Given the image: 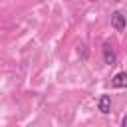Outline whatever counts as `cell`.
Here are the masks:
<instances>
[{"label": "cell", "instance_id": "6da1fadb", "mask_svg": "<svg viewBox=\"0 0 127 127\" xmlns=\"http://www.w3.org/2000/svg\"><path fill=\"white\" fill-rule=\"evenodd\" d=\"M103 62H105L107 65H115V62H117L115 50L111 48V44H109V42H105V44H103Z\"/></svg>", "mask_w": 127, "mask_h": 127}, {"label": "cell", "instance_id": "7a4b0ae2", "mask_svg": "<svg viewBox=\"0 0 127 127\" xmlns=\"http://www.w3.org/2000/svg\"><path fill=\"white\" fill-rule=\"evenodd\" d=\"M111 24H113V28H115L117 32H123L125 26H127V18H125L121 12H113V14H111Z\"/></svg>", "mask_w": 127, "mask_h": 127}, {"label": "cell", "instance_id": "3957f363", "mask_svg": "<svg viewBox=\"0 0 127 127\" xmlns=\"http://www.w3.org/2000/svg\"><path fill=\"white\" fill-rule=\"evenodd\" d=\"M111 85L117 87V89L127 87V71H119V73H115L113 79H111Z\"/></svg>", "mask_w": 127, "mask_h": 127}, {"label": "cell", "instance_id": "277c9868", "mask_svg": "<svg viewBox=\"0 0 127 127\" xmlns=\"http://www.w3.org/2000/svg\"><path fill=\"white\" fill-rule=\"evenodd\" d=\"M97 107H99L101 113H109L111 111V97L109 95H101L99 101H97Z\"/></svg>", "mask_w": 127, "mask_h": 127}, {"label": "cell", "instance_id": "5b68a950", "mask_svg": "<svg viewBox=\"0 0 127 127\" xmlns=\"http://www.w3.org/2000/svg\"><path fill=\"white\" fill-rule=\"evenodd\" d=\"M121 127H127V115L123 117V121H121Z\"/></svg>", "mask_w": 127, "mask_h": 127}, {"label": "cell", "instance_id": "8992f818", "mask_svg": "<svg viewBox=\"0 0 127 127\" xmlns=\"http://www.w3.org/2000/svg\"><path fill=\"white\" fill-rule=\"evenodd\" d=\"M113 2H119V0H113Z\"/></svg>", "mask_w": 127, "mask_h": 127}, {"label": "cell", "instance_id": "52a82bcc", "mask_svg": "<svg viewBox=\"0 0 127 127\" xmlns=\"http://www.w3.org/2000/svg\"><path fill=\"white\" fill-rule=\"evenodd\" d=\"M91 2H95V0H91Z\"/></svg>", "mask_w": 127, "mask_h": 127}]
</instances>
